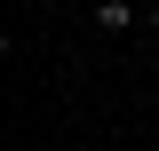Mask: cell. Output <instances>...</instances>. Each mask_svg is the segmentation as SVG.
<instances>
[{
	"mask_svg": "<svg viewBox=\"0 0 159 151\" xmlns=\"http://www.w3.org/2000/svg\"><path fill=\"white\" fill-rule=\"evenodd\" d=\"M143 24H151V32H159V0H151V8H143Z\"/></svg>",
	"mask_w": 159,
	"mask_h": 151,
	"instance_id": "cell-2",
	"label": "cell"
},
{
	"mask_svg": "<svg viewBox=\"0 0 159 151\" xmlns=\"http://www.w3.org/2000/svg\"><path fill=\"white\" fill-rule=\"evenodd\" d=\"M96 32H135V0H96Z\"/></svg>",
	"mask_w": 159,
	"mask_h": 151,
	"instance_id": "cell-1",
	"label": "cell"
}]
</instances>
